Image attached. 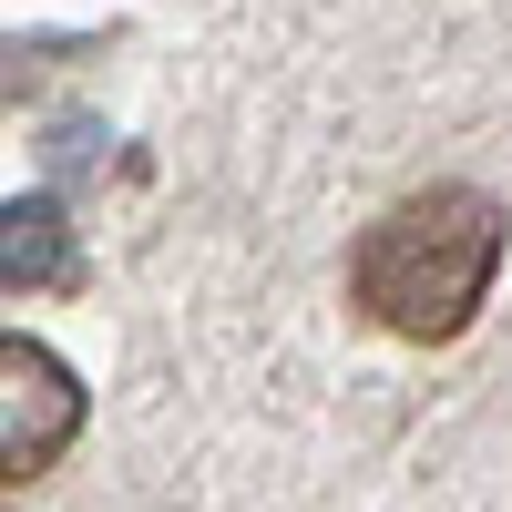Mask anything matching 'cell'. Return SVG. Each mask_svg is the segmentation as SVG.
Masks as SVG:
<instances>
[{"label": "cell", "mask_w": 512, "mask_h": 512, "mask_svg": "<svg viewBox=\"0 0 512 512\" xmlns=\"http://www.w3.org/2000/svg\"><path fill=\"white\" fill-rule=\"evenodd\" d=\"M512 216L482 185H420L390 216H369L349 246V308L379 338H410V349H451L461 328L482 318V297L502 277Z\"/></svg>", "instance_id": "1"}, {"label": "cell", "mask_w": 512, "mask_h": 512, "mask_svg": "<svg viewBox=\"0 0 512 512\" xmlns=\"http://www.w3.org/2000/svg\"><path fill=\"white\" fill-rule=\"evenodd\" d=\"M82 410H93V390H82V369L62 349H41V338H0V492L41 482L52 461L82 441Z\"/></svg>", "instance_id": "2"}, {"label": "cell", "mask_w": 512, "mask_h": 512, "mask_svg": "<svg viewBox=\"0 0 512 512\" xmlns=\"http://www.w3.org/2000/svg\"><path fill=\"white\" fill-rule=\"evenodd\" d=\"M93 256L62 195H11L0 205V297H82Z\"/></svg>", "instance_id": "3"}]
</instances>
